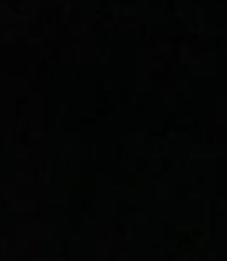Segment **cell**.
I'll list each match as a JSON object with an SVG mask.
<instances>
[]
</instances>
